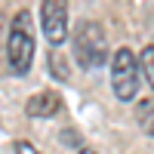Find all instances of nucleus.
<instances>
[{"label": "nucleus", "mask_w": 154, "mask_h": 154, "mask_svg": "<svg viewBox=\"0 0 154 154\" xmlns=\"http://www.w3.org/2000/svg\"><path fill=\"white\" fill-rule=\"evenodd\" d=\"M34 62V22L28 9H19L6 34V65L16 77H25Z\"/></svg>", "instance_id": "f257e3e1"}, {"label": "nucleus", "mask_w": 154, "mask_h": 154, "mask_svg": "<svg viewBox=\"0 0 154 154\" xmlns=\"http://www.w3.org/2000/svg\"><path fill=\"white\" fill-rule=\"evenodd\" d=\"M71 43H74V62L83 71H96L108 62V34L93 19H83L74 25Z\"/></svg>", "instance_id": "f03ea898"}, {"label": "nucleus", "mask_w": 154, "mask_h": 154, "mask_svg": "<svg viewBox=\"0 0 154 154\" xmlns=\"http://www.w3.org/2000/svg\"><path fill=\"white\" fill-rule=\"evenodd\" d=\"M139 74H142V68H139V56L133 53V49L120 46L117 53L111 56V89L114 96H117L120 102H133L136 93H139Z\"/></svg>", "instance_id": "7ed1b4c3"}, {"label": "nucleus", "mask_w": 154, "mask_h": 154, "mask_svg": "<svg viewBox=\"0 0 154 154\" xmlns=\"http://www.w3.org/2000/svg\"><path fill=\"white\" fill-rule=\"evenodd\" d=\"M40 28L49 46L68 40V0H40Z\"/></svg>", "instance_id": "20e7f679"}, {"label": "nucleus", "mask_w": 154, "mask_h": 154, "mask_svg": "<svg viewBox=\"0 0 154 154\" xmlns=\"http://www.w3.org/2000/svg\"><path fill=\"white\" fill-rule=\"evenodd\" d=\"M62 108H65V102H62V96L53 93V89H40V93H34L25 102V114H28V117H37V120L56 117V114H62Z\"/></svg>", "instance_id": "39448f33"}, {"label": "nucleus", "mask_w": 154, "mask_h": 154, "mask_svg": "<svg viewBox=\"0 0 154 154\" xmlns=\"http://www.w3.org/2000/svg\"><path fill=\"white\" fill-rule=\"evenodd\" d=\"M136 120L148 136H154V99H142L136 105Z\"/></svg>", "instance_id": "423d86ee"}, {"label": "nucleus", "mask_w": 154, "mask_h": 154, "mask_svg": "<svg viewBox=\"0 0 154 154\" xmlns=\"http://www.w3.org/2000/svg\"><path fill=\"white\" fill-rule=\"evenodd\" d=\"M139 68L145 71V77H148V83H151V89H154V43L142 49V56H139Z\"/></svg>", "instance_id": "0eeeda50"}, {"label": "nucleus", "mask_w": 154, "mask_h": 154, "mask_svg": "<svg viewBox=\"0 0 154 154\" xmlns=\"http://www.w3.org/2000/svg\"><path fill=\"white\" fill-rule=\"evenodd\" d=\"M12 148H16V154H40V151H37L31 142H25V139H19V142L12 145Z\"/></svg>", "instance_id": "6e6552de"}, {"label": "nucleus", "mask_w": 154, "mask_h": 154, "mask_svg": "<svg viewBox=\"0 0 154 154\" xmlns=\"http://www.w3.org/2000/svg\"><path fill=\"white\" fill-rule=\"evenodd\" d=\"M77 154H99V151H93V148H83V145H80V148H77Z\"/></svg>", "instance_id": "1a4fd4ad"}]
</instances>
